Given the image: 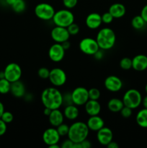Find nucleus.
Segmentation results:
<instances>
[{
	"instance_id": "f257e3e1",
	"label": "nucleus",
	"mask_w": 147,
	"mask_h": 148,
	"mask_svg": "<svg viewBox=\"0 0 147 148\" xmlns=\"http://www.w3.org/2000/svg\"><path fill=\"white\" fill-rule=\"evenodd\" d=\"M40 99L44 107L51 110L60 108L63 105V94L54 86L43 90Z\"/></svg>"
},
{
	"instance_id": "f03ea898",
	"label": "nucleus",
	"mask_w": 147,
	"mask_h": 148,
	"mask_svg": "<svg viewBox=\"0 0 147 148\" xmlns=\"http://www.w3.org/2000/svg\"><path fill=\"white\" fill-rule=\"evenodd\" d=\"M89 130L86 123L83 121H75L69 126L68 132V138L70 139L74 143H80L87 139Z\"/></svg>"
},
{
	"instance_id": "7ed1b4c3",
	"label": "nucleus",
	"mask_w": 147,
	"mask_h": 148,
	"mask_svg": "<svg viewBox=\"0 0 147 148\" xmlns=\"http://www.w3.org/2000/svg\"><path fill=\"white\" fill-rule=\"evenodd\" d=\"M96 40L102 50H110L114 47L116 42V35L112 29L110 27H103L98 31Z\"/></svg>"
},
{
	"instance_id": "20e7f679",
	"label": "nucleus",
	"mask_w": 147,
	"mask_h": 148,
	"mask_svg": "<svg viewBox=\"0 0 147 148\" xmlns=\"http://www.w3.org/2000/svg\"><path fill=\"white\" fill-rule=\"evenodd\" d=\"M74 19L73 12L70 10L66 8L56 11L52 20L56 26L67 27L71 23H74Z\"/></svg>"
},
{
	"instance_id": "39448f33",
	"label": "nucleus",
	"mask_w": 147,
	"mask_h": 148,
	"mask_svg": "<svg viewBox=\"0 0 147 148\" xmlns=\"http://www.w3.org/2000/svg\"><path fill=\"white\" fill-rule=\"evenodd\" d=\"M141 93L136 89H129L124 93L122 101L125 106L129 107L131 109L138 108L142 102Z\"/></svg>"
},
{
	"instance_id": "423d86ee",
	"label": "nucleus",
	"mask_w": 147,
	"mask_h": 148,
	"mask_svg": "<svg viewBox=\"0 0 147 148\" xmlns=\"http://www.w3.org/2000/svg\"><path fill=\"white\" fill-rule=\"evenodd\" d=\"M35 14L38 19L44 21H48L53 19L55 9L50 4L46 2L39 3L35 6L34 10Z\"/></svg>"
},
{
	"instance_id": "0eeeda50",
	"label": "nucleus",
	"mask_w": 147,
	"mask_h": 148,
	"mask_svg": "<svg viewBox=\"0 0 147 148\" xmlns=\"http://www.w3.org/2000/svg\"><path fill=\"white\" fill-rule=\"evenodd\" d=\"M79 48L82 53L89 56H93L100 49L96 39L89 37L82 38L79 43Z\"/></svg>"
},
{
	"instance_id": "6e6552de",
	"label": "nucleus",
	"mask_w": 147,
	"mask_h": 148,
	"mask_svg": "<svg viewBox=\"0 0 147 148\" xmlns=\"http://www.w3.org/2000/svg\"><path fill=\"white\" fill-rule=\"evenodd\" d=\"M4 78L10 82H14L20 80L22 77V68L20 65L14 62L8 64L4 69Z\"/></svg>"
},
{
	"instance_id": "1a4fd4ad",
	"label": "nucleus",
	"mask_w": 147,
	"mask_h": 148,
	"mask_svg": "<svg viewBox=\"0 0 147 148\" xmlns=\"http://www.w3.org/2000/svg\"><path fill=\"white\" fill-rule=\"evenodd\" d=\"M48 79L53 86L59 88L63 86L66 83L67 80V75L61 68L56 67L50 70Z\"/></svg>"
},
{
	"instance_id": "9d476101",
	"label": "nucleus",
	"mask_w": 147,
	"mask_h": 148,
	"mask_svg": "<svg viewBox=\"0 0 147 148\" xmlns=\"http://www.w3.org/2000/svg\"><path fill=\"white\" fill-rule=\"evenodd\" d=\"M72 101L74 105L77 106H84V104L89 101V92L88 90L84 87H77L71 92Z\"/></svg>"
},
{
	"instance_id": "9b49d317",
	"label": "nucleus",
	"mask_w": 147,
	"mask_h": 148,
	"mask_svg": "<svg viewBox=\"0 0 147 148\" xmlns=\"http://www.w3.org/2000/svg\"><path fill=\"white\" fill-rule=\"evenodd\" d=\"M66 50L63 49L61 43H55L48 49V57L55 63L61 62L65 56Z\"/></svg>"
},
{
	"instance_id": "f8f14e48",
	"label": "nucleus",
	"mask_w": 147,
	"mask_h": 148,
	"mask_svg": "<svg viewBox=\"0 0 147 148\" xmlns=\"http://www.w3.org/2000/svg\"><path fill=\"white\" fill-rule=\"evenodd\" d=\"M42 139L46 145L50 146L53 144H59L61 136L56 127H52L45 130L42 135Z\"/></svg>"
},
{
	"instance_id": "ddd939ff",
	"label": "nucleus",
	"mask_w": 147,
	"mask_h": 148,
	"mask_svg": "<svg viewBox=\"0 0 147 148\" xmlns=\"http://www.w3.org/2000/svg\"><path fill=\"white\" fill-rule=\"evenodd\" d=\"M104 85L107 90L111 92H117L122 89L123 85L120 77L115 75H110L105 78Z\"/></svg>"
},
{
	"instance_id": "4468645a",
	"label": "nucleus",
	"mask_w": 147,
	"mask_h": 148,
	"mask_svg": "<svg viewBox=\"0 0 147 148\" xmlns=\"http://www.w3.org/2000/svg\"><path fill=\"white\" fill-rule=\"evenodd\" d=\"M50 36L55 43H62L69 40L71 36L68 31L67 27L56 26L50 31Z\"/></svg>"
},
{
	"instance_id": "2eb2a0df",
	"label": "nucleus",
	"mask_w": 147,
	"mask_h": 148,
	"mask_svg": "<svg viewBox=\"0 0 147 148\" xmlns=\"http://www.w3.org/2000/svg\"><path fill=\"white\" fill-rule=\"evenodd\" d=\"M97 140L103 146H107L113 140V132L110 128L103 127L97 132Z\"/></svg>"
},
{
	"instance_id": "dca6fc26",
	"label": "nucleus",
	"mask_w": 147,
	"mask_h": 148,
	"mask_svg": "<svg viewBox=\"0 0 147 148\" xmlns=\"http://www.w3.org/2000/svg\"><path fill=\"white\" fill-rule=\"evenodd\" d=\"M102 23V17L99 13H90L86 16V19H85V24H86V27L91 30H96V29L99 28Z\"/></svg>"
},
{
	"instance_id": "f3484780",
	"label": "nucleus",
	"mask_w": 147,
	"mask_h": 148,
	"mask_svg": "<svg viewBox=\"0 0 147 148\" xmlns=\"http://www.w3.org/2000/svg\"><path fill=\"white\" fill-rule=\"evenodd\" d=\"M86 125L89 131L97 132L103 127H105V121L99 115L91 116L86 121Z\"/></svg>"
},
{
	"instance_id": "a211bd4d",
	"label": "nucleus",
	"mask_w": 147,
	"mask_h": 148,
	"mask_svg": "<svg viewBox=\"0 0 147 148\" xmlns=\"http://www.w3.org/2000/svg\"><path fill=\"white\" fill-rule=\"evenodd\" d=\"M132 68L138 72H143L147 69V56L138 54L132 59Z\"/></svg>"
},
{
	"instance_id": "6ab92c4d",
	"label": "nucleus",
	"mask_w": 147,
	"mask_h": 148,
	"mask_svg": "<svg viewBox=\"0 0 147 148\" xmlns=\"http://www.w3.org/2000/svg\"><path fill=\"white\" fill-rule=\"evenodd\" d=\"M48 121L50 125L53 127H57L64 121V115L59 108L52 110L50 115L48 116Z\"/></svg>"
},
{
	"instance_id": "aec40b11",
	"label": "nucleus",
	"mask_w": 147,
	"mask_h": 148,
	"mask_svg": "<svg viewBox=\"0 0 147 148\" xmlns=\"http://www.w3.org/2000/svg\"><path fill=\"white\" fill-rule=\"evenodd\" d=\"M84 109L89 116L99 115L101 112V105L97 100L89 99L84 104Z\"/></svg>"
},
{
	"instance_id": "412c9836",
	"label": "nucleus",
	"mask_w": 147,
	"mask_h": 148,
	"mask_svg": "<svg viewBox=\"0 0 147 148\" xmlns=\"http://www.w3.org/2000/svg\"><path fill=\"white\" fill-rule=\"evenodd\" d=\"M10 92L15 98H22L25 95V86L20 80L12 82Z\"/></svg>"
},
{
	"instance_id": "4be33fe9",
	"label": "nucleus",
	"mask_w": 147,
	"mask_h": 148,
	"mask_svg": "<svg viewBox=\"0 0 147 148\" xmlns=\"http://www.w3.org/2000/svg\"><path fill=\"white\" fill-rule=\"evenodd\" d=\"M108 12L112 14L114 19H118L125 16L126 8L125 5L121 3H114L109 7Z\"/></svg>"
},
{
	"instance_id": "5701e85b",
	"label": "nucleus",
	"mask_w": 147,
	"mask_h": 148,
	"mask_svg": "<svg viewBox=\"0 0 147 148\" xmlns=\"http://www.w3.org/2000/svg\"><path fill=\"white\" fill-rule=\"evenodd\" d=\"M63 113L65 118L70 120V121L76 119L79 116V108H78L77 106L74 105V104L66 106Z\"/></svg>"
},
{
	"instance_id": "b1692460",
	"label": "nucleus",
	"mask_w": 147,
	"mask_h": 148,
	"mask_svg": "<svg viewBox=\"0 0 147 148\" xmlns=\"http://www.w3.org/2000/svg\"><path fill=\"white\" fill-rule=\"evenodd\" d=\"M124 104L122 99L117 98H111L108 103V108L112 113H118L123 108Z\"/></svg>"
},
{
	"instance_id": "393cba45",
	"label": "nucleus",
	"mask_w": 147,
	"mask_h": 148,
	"mask_svg": "<svg viewBox=\"0 0 147 148\" xmlns=\"http://www.w3.org/2000/svg\"><path fill=\"white\" fill-rule=\"evenodd\" d=\"M135 121L137 124L141 128H147V108H142L136 114Z\"/></svg>"
},
{
	"instance_id": "a878e982",
	"label": "nucleus",
	"mask_w": 147,
	"mask_h": 148,
	"mask_svg": "<svg viewBox=\"0 0 147 148\" xmlns=\"http://www.w3.org/2000/svg\"><path fill=\"white\" fill-rule=\"evenodd\" d=\"M146 24V23L141 15L135 16L133 17L132 20H131V25L135 30H141L145 27Z\"/></svg>"
},
{
	"instance_id": "bb28decb",
	"label": "nucleus",
	"mask_w": 147,
	"mask_h": 148,
	"mask_svg": "<svg viewBox=\"0 0 147 148\" xmlns=\"http://www.w3.org/2000/svg\"><path fill=\"white\" fill-rule=\"evenodd\" d=\"M11 82L5 78L0 79V94L5 95L10 92Z\"/></svg>"
},
{
	"instance_id": "cd10ccee",
	"label": "nucleus",
	"mask_w": 147,
	"mask_h": 148,
	"mask_svg": "<svg viewBox=\"0 0 147 148\" xmlns=\"http://www.w3.org/2000/svg\"><path fill=\"white\" fill-rule=\"evenodd\" d=\"M13 11L17 13H21L24 11L26 8V4L24 0H16L15 2L11 6Z\"/></svg>"
},
{
	"instance_id": "c85d7f7f",
	"label": "nucleus",
	"mask_w": 147,
	"mask_h": 148,
	"mask_svg": "<svg viewBox=\"0 0 147 148\" xmlns=\"http://www.w3.org/2000/svg\"><path fill=\"white\" fill-rule=\"evenodd\" d=\"M120 66L123 70H129L132 68V59L129 57H124L120 61Z\"/></svg>"
},
{
	"instance_id": "c756f323",
	"label": "nucleus",
	"mask_w": 147,
	"mask_h": 148,
	"mask_svg": "<svg viewBox=\"0 0 147 148\" xmlns=\"http://www.w3.org/2000/svg\"><path fill=\"white\" fill-rule=\"evenodd\" d=\"M88 92H89V98L91 100H97L98 101L99 98H100L101 92L99 89L96 88H92L88 90Z\"/></svg>"
},
{
	"instance_id": "7c9ffc66",
	"label": "nucleus",
	"mask_w": 147,
	"mask_h": 148,
	"mask_svg": "<svg viewBox=\"0 0 147 148\" xmlns=\"http://www.w3.org/2000/svg\"><path fill=\"white\" fill-rule=\"evenodd\" d=\"M56 128L61 137H64V136H66L68 134L69 130V126L67 125L66 124H64V123H62L61 124L58 126Z\"/></svg>"
},
{
	"instance_id": "2f4dec72",
	"label": "nucleus",
	"mask_w": 147,
	"mask_h": 148,
	"mask_svg": "<svg viewBox=\"0 0 147 148\" xmlns=\"http://www.w3.org/2000/svg\"><path fill=\"white\" fill-rule=\"evenodd\" d=\"M67 30L70 36H76V35H77L79 33L80 27H79V25L75 23H73L70 25L68 26Z\"/></svg>"
},
{
	"instance_id": "473e14b6",
	"label": "nucleus",
	"mask_w": 147,
	"mask_h": 148,
	"mask_svg": "<svg viewBox=\"0 0 147 148\" xmlns=\"http://www.w3.org/2000/svg\"><path fill=\"white\" fill-rule=\"evenodd\" d=\"M50 75V70L46 67H40L37 71V75L43 79H48Z\"/></svg>"
},
{
	"instance_id": "72a5a7b5",
	"label": "nucleus",
	"mask_w": 147,
	"mask_h": 148,
	"mask_svg": "<svg viewBox=\"0 0 147 148\" xmlns=\"http://www.w3.org/2000/svg\"><path fill=\"white\" fill-rule=\"evenodd\" d=\"M1 119L3 120L7 124H10V123L12 122L13 119H14V116H13V114L10 111H4L2 116H1Z\"/></svg>"
},
{
	"instance_id": "f704fd0d",
	"label": "nucleus",
	"mask_w": 147,
	"mask_h": 148,
	"mask_svg": "<svg viewBox=\"0 0 147 148\" xmlns=\"http://www.w3.org/2000/svg\"><path fill=\"white\" fill-rule=\"evenodd\" d=\"M101 17H102V23H105V24H110L114 20V17H112V15L109 12L103 13V14L101 15Z\"/></svg>"
},
{
	"instance_id": "c9c22d12",
	"label": "nucleus",
	"mask_w": 147,
	"mask_h": 148,
	"mask_svg": "<svg viewBox=\"0 0 147 148\" xmlns=\"http://www.w3.org/2000/svg\"><path fill=\"white\" fill-rule=\"evenodd\" d=\"M120 115L122 116L123 118H129V117H131V115H132L133 109H131L129 107H127L124 106L123 108L120 110Z\"/></svg>"
},
{
	"instance_id": "e433bc0d",
	"label": "nucleus",
	"mask_w": 147,
	"mask_h": 148,
	"mask_svg": "<svg viewBox=\"0 0 147 148\" xmlns=\"http://www.w3.org/2000/svg\"><path fill=\"white\" fill-rule=\"evenodd\" d=\"M62 1L63 6L69 10L74 8L78 3V0H63Z\"/></svg>"
},
{
	"instance_id": "4c0bfd02",
	"label": "nucleus",
	"mask_w": 147,
	"mask_h": 148,
	"mask_svg": "<svg viewBox=\"0 0 147 148\" xmlns=\"http://www.w3.org/2000/svg\"><path fill=\"white\" fill-rule=\"evenodd\" d=\"M63 103L66 104V106L70 105V104H74L71 93H66L65 95H63Z\"/></svg>"
},
{
	"instance_id": "58836bf2",
	"label": "nucleus",
	"mask_w": 147,
	"mask_h": 148,
	"mask_svg": "<svg viewBox=\"0 0 147 148\" xmlns=\"http://www.w3.org/2000/svg\"><path fill=\"white\" fill-rule=\"evenodd\" d=\"M7 123L4 122L3 120L0 119V137L4 135L7 130Z\"/></svg>"
},
{
	"instance_id": "ea45409f",
	"label": "nucleus",
	"mask_w": 147,
	"mask_h": 148,
	"mask_svg": "<svg viewBox=\"0 0 147 148\" xmlns=\"http://www.w3.org/2000/svg\"><path fill=\"white\" fill-rule=\"evenodd\" d=\"M74 145V143L70 140V139L68 138L67 140H65L62 143L61 147L62 148H72Z\"/></svg>"
},
{
	"instance_id": "a19ab883",
	"label": "nucleus",
	"mask_w": 147,
	"mask_h": 148,
	"mask_svg": "<svg viewBox=\"0 0 147 148\" xmlns=\"http://www.w3.org/2000/svg\"><path fill=\"white\" fill-rule=\"evenodd\" d=\"M140 15L143 17L144 21H145L146 23L147 24V4H146V5L142 8Z\"/></svg>"
},
{
	"instance_id": "79ce46f5",
	"label": "nucleus",
	"mask_w": 147,
	"mask_h": 148,
	"mask_svg": "<svg viewBox=\"0 0 147 148\" xmlns=\"http://www.w3.org/2000/svg\"><path fill=\"white\" fill-rule=\"evenodd\" d=\"M93 56L95 59H97V60H101L103 58V53H102V49H99V51H97Z\"/></svg>"
},
{
	"instance_id": "37998d69",
	"label": "nucleus",
	"mask_w": 147,
	"mask_h": 148,
	"mask_svg": "<svg viewBox=\"0 0 147 148\" xmlns=\"http://www.w3.org/2000/svg\"><path fill=\"white\" fill-rule=\"evenodd\" d=\"M81 145H82V148H89L92 146V143H91V142L89 141V140H88L87 139H86V140H84V141H82V143H81Z\"/></svg>"
},
{
	"instance_id": "c03bdc74",
	"label": "nucleus",
	"mask_w": 147,
	"mask_h": 148,
	"mask_svg": "<svg viewBox=\"0 0 147 148\" xmlns=\"http://www.w3.org/2000/svg\"><path fill=\"white\" fill-rule=\"evenodd\" d=\"M106 147H108V148H118L119 147V145H118L116 142L112 140V141H111Z\"/></svg>"
},
{
	"instance_id": "a18cd8bd",
	"label": "nucleus",
	"mask_w": 147,
	"mask_h": 148,
	"mask_svg": "<svg viewBox=\"0 0 147 148\" xmlns=\"http://www.w3.org/2000/svg\"><path fill=\"white\" fill-rule=\"evenodd\" d=\"M62 46L63 47V49H65V50H68V49H69V48H70L71 46V43L69 41V40H66V41L63 42V43H61Z\"/></svg>"
},
{
	"instance_id": "49530a36",
	"label": "nucleus",
	"mask_w": 147,
	"mask_h": 148,
	"mask_svg": "<svg viewBox=\"0 0 147 148\" xmlns=\"http://www.w3.org/2000/svg\"><path fill=\"white\" fill-rule=\"evenodd\" d=\"M141 104L143 105L144 108H147V94L146 96H144V98H142V102H141Z\"/></svg>"
},
{
	"instance_id": "de8ad7c7",
	"label": "nucleus",
	"mask_w": 147,
	"mask_h": 148,
	"mask_svg": "<svg viewBox=\"0 0 147 148\" xmlns=\"http://www.w3.org/2000/svg\"><path fill=\"white\" fill-rule=\"evenodd\" d=\"M4 111H5V110H4V104L2 103V102H1V101H0V119H1V116H2L3 113L4 112Z\"/></svg>"
},
{
	"instance_id": "09e8293b",
	"label": "nucleus",
	"mask_w": 147,
	"mask_h": 148,
	"mask_svg": "<svg viewBox=\"0 0 147 148\" xmlns=\"http://www.w3.org/2000/svg\"><path fill=\"white\" fill-rule=\"evenodd\" d=\"M51 111L52 110L50 109V108H46V107H45V109L43 110V114H44L45 116H48L50 115Z\"/></svg>"
},
{
	"instance_id": "8fccbe9b",
	"label": "nucleus",
	"mask_w": 147,
	"mask_h": 148,
	"mask_svg": "<svg viewBox=\"0 0 147 148\" xmlns=\"http://www.w3.org/2000/svg\"><path fill=\"white\" fill-rule=\"evenodd\" d=\"M15 1L16 0H5L6 3H7L9 6H10V7L15 2Z\"/></svg>"
},
{
	"instance_id": "3c124183",
	"label": "nucleus",
	"mask_w": 147,
	"mask_h": 148,
	"mask_svg": "<svg viewBox=\"0 0 147 148\" xmlns=\"http://www.w3.org/2000/svg\"><path fill=\"white\" fill-rule=\"evenodd\" d=\"M72 148H82V145L80 143H74L73 147Z\"/></svg>"
},
{
	"instance_id": "603ef678",
	"label": "nucleus",
	"mask_w": 147,
	"mask_h": 148,
	"mask_svg": "<svg viewBox=\"0 0 147 148\" xmlns=\"http://www.w3.org/2000/svg\"><path fill=\"white\" fill-rule=\"evenodd\" d=\"M49 148H60L61 146L59 145V144H53L51 145L48 146Z\"/></svg>"
},
{
	"instance_id": "864d4df0",
	"label": "nucleus",
	"mask_w": 147,
	"mask_h": 148,
	"mask_svg": "<svg viewBox=\"0 0 147 148\" xmlns=\"http://www.w3.org/2000/svg\"><path fill=\"white\" fill-rule=\"evenodd\" d=\"M2 78H4V71H2V72H0V79H2Z\"/></svg>"
},
{
	"instance_id": "5fc2aeb1",
	"label": "nucleus",
	"mask_w": 147,
	"mask_h": 148,
	"mask_svg": "<svg viewBox=\"0 0 147 148\" xmlns=\"http://www.w3.org/2000/svg\"><path fill=\"white\" fill-rule=\"evenodd\" d=\"M145 91H146V94H147V84L146 85V86H145Z\"/></svg>"
}]
</instances>
